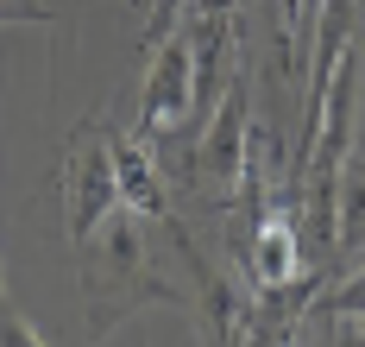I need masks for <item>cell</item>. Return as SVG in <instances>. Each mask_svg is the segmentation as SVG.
Returning <instances> with one entry per match:
<instances>
[{"mask_svg":"<svg viewBox=\"0 0 365 347\" xmlns=\"http://www.w3.org/2000/svg\"><path fill=\"white\" fill-rule=\"evenodd\" d=\"M359 240H365V158L340 171V246L334 253H346Z\"/></svg>","mask_w":365,"mask_h":347,"instance_id":"obj_6","label":"cell"},{"mask_svg":"<svg viewBox=\"0 0 365 347\" xmlns=\"http://www.w3.org/2000/svg\"><path fill=\"white\" fill-rule=\"evenodd\" d=\"M315 309L322 316H365V266L340 284V291H315Z\"/></svg>","mask_w":365,"mask_h":347,"instance_id":"obj_7","label":"cell"},{"mask_svg":"<svg viewBox=\"0 0 365 347\" xmlns=\"http://www.w3.org/2000/svg\"><path fill=\"white\" fill-rule=\"evenodd\" d=\"M113 146V183H120V202L139 215V221H164V228L177 233V208H170V190H164V177H158V164H151V146L145 139H126V133H108Z\"/></svg>","mask_w":365,"mask_h":347,"instance_id":"obj_5","label":"cell"},{"mask_svg":"<svg viewBox=\"0 0 365 347\" xmlns=\"http://www.w3.org/2000/svg\"><path fill=\"white\" fill-rule=\"evenodd\" d=\"M359 6H365V0H359Z\"/></svg>","mask_w":365,"mask_h":347,"instance_id":"obj_11","label":"cell"},{"mask_svg":"<svg viewBox=\"0 0 365 347\" xmlns=\"http://www.w3.org/2000/svg\"><path fill=\"white\" fill-rule=\"evenodd\" d=\"M139 259H145V246H139V215L120 202L108 221L95 228V240H82V297H88V328H95V335H113L139 303H177V291H170L164 278H139V284H133Z\"/></svg>","mask_w":365,"mask_h":347,"instance_id":"obj_1","label":"cell"},{"mask_svg":"<svg viewBox=\"0 0 365 347\" xmlns=\"http://www.w3.org/2000/svg\"><path fill=\"white\" fill-rule=\"evenodd\" d=\"M57 190H63V228L70 240H95V228L120 208V183H113V146L101 120H76L63 171H57Z\"/></svg>","mask_w":365,"mask_h":347,"instance_id":"obj_2","label":"cell"},{"mask_svg":"<svg viewBox=\"0 0 365 347\" xmlns=\"http://www.w3.org/2000/svg\"><path fill=\"white\" fill-rule=\"evenodd\" d=\"M189 126V44L164 39L145 57V89H139V114H133V139H145L151 152L170 146V133Z\"/></svg>","mask_w":365,"mask_h":347,"instance_id":"obj_3","label":"cell"},{"mask_svg":"<svg viewBox=\"0 0 365 347\" xmlns=\"http://www.w3.org/2000/svg\"><path fill=\"white\" fill-rule=\"evenodd\" d=\"M0 347H44V341H38V328H26L19 309H6L0 316Z\"/></svg>","mask_w":365,"mask_h":347,"instance_id":"obj_8","label":"cell"},{"mask_svg":"<svg viewBox=\"0 0 365 347\" xmlns=\"http://www.w3.org/2000/svg\"><path fill=\"white\" fill-rule=\"evenodd\" d=\"M6 309H13V303H6V284H0V316H6Z\"/></svg>","mask_w":365,"mask_h":347,"instance_id":"obj_10","label":"cell"},{"mask_svg":"<svg viewBox=\"0 0 365 347\" xmlns=\"http://www.w3.org/2000/svg\"><path fill=\"white\" fill-rule=\"evenodd\" d=\"M189 6H227V13H240V0H189Z\"/></svg>","mask_w":365,"mask_h":347,"instance_id":"obj_9","label":"cell"},{"mask_svg":"<svg viewBox=\"0 0 365 347\" xmlns=\"http://www.w3.org/2000/svg\"><path fill=\"white\" fill-rule=\"evenodd\" d=\"M240 164H246V76L233 70L227 89H220V101H215V120H208L202 146L189 158V177L220 190V183H240Z\"/></svg>","mask_w":365,"mask_h":347,"instance_id":"obj_4","label":"cell"}]
</instances>
